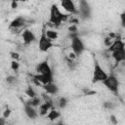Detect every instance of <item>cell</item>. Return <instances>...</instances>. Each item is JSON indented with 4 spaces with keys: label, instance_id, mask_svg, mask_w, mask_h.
Here are the masks:
<instances>
[{
    "label": "cell",
    "instance_id": "4316f807",
    "mask_svg": "<svg viewBox=\"0 0 125 125\" xmlns=\"http://www.w3.org/2000/svg\"><path fill=\"white\" fill-rule=\"evenodd\" d=\"M11 112H12V110L10 109V108H6L4 111H3V117L5 118V119H7L8 117H10V115H11Z\"/></svg>",
    "mask_w": 125,
    "mask_h": 125
},
{
    "label": "cell",
    "instance_id": "30bf717a",
    "mask_svg": "<svg viewBox=\"0 0 125 125\" xmlns=\"http://www.w3.org/2000/svg\"><path fill=\"white\" fill-rule=\"evenodd\" d=\"M36 71L37 73H40V74H46V75H53V72H52V69L49 65V63L45 61V62H42L40 63H38L36 65Z\"/></svg>",
    "mask_w": 125,
    "mask_h": 125
},
{
    "label": "cell",
    "instance_id": "ac0fdd59",
    "mask_svg": "<svg viewBox=\"0 0 125 125\" xmlns=\"http://www.w3.org/2000/svg\"><path fill=\"white\" fill-rule=\"evenodd\" d=\"M25 104H29L31 106H34V107H38L40 105V104H41V99L36 96L34 98H30L29 101L25 102Z\"/></svg>",
    "mask_w": 125,
    "mask_h": 125
},
{
    "label": "cell",
    "instance_id": "277c9868",
    "mask_svg": "<svg viewBox=\"0 0 125 125\" xmlns=\"http://www.w3.org/2000/svg\"><path fill=\"white\" fill-rule=\"evenodd\" d=\"M70 47H71L72 52L76 55V57L80 56L85 50L84 43L79 36H76V37L70 39Z\"/></svg>",
    "mask_w": 125,
    "mask_h": 125
},
{
    "label": "cell",
    "instance_id": "9c48e42d",
    "mask_svg": "<svg viewBox=\"0 0 125 125\" xmlns=\"http://www.w3.org/2000/svg\"><path fill=\"white\" fill-rule=\"evenodd\" d=\"M110 57L114 60L116 63L124 62L125 61V48H121L118 50H115L110 53Z\"/></svg>",
    "mask_w": 125,
    "mask_h": 125
},
{
    "label": "cell",
    "instance_id": "603a6c76",
    "mask_svg": "<svg viewBox=\"0 0 125 125\" xmlns=\"http://www.w3.org/2000/svg\"><path fill=\"white\" fill-rule=\"evenodd\" d=\"M58 106L60 107V108H64L66 105H67V104H68V100L66 99V98H64V97H61L59 100H58Z\"/></svg>",
    "mask_w": 125,
    "mask_h": 125
},
{
    "label": "cell",
    "instance_id": "e0dca14e",
    "mask_svg": "<svg viewBox=\"0 0 125 125\" xmlns=\"http://www.w3.org/2000/svg\"><path fill=\"white\" fill-rule=\"evenodd\" d=\"M45 34L46 36L51 40V41H54V40H57L58 37H59V33L57 30L55 29H45Z\"/></svg>",
    "mask_w": 125,
    "mask_h": 125
},
{
    "label": "cell",
    "instance_id": "3957f363",
    "mask_svg": "<svg viewBox=\"0 0 125 125\" xmlns=\"http://www.w3.org/2000/svg\"><path fill=\"white\" fill-rule=\"evenodd\" d=\"M107 76V73L100 65L99 62H95L94 70H93V82H103Z\"/></svg>",
    "mask_w": 125,
    "mask_h": 125
},
{
    "label": "cell",
    "instance_id": "44dd1931",
    "mask_svg": "<svg viewBox=\"0 0 125 125\" xmlns=\"http://www.w3.org/2000/svg\"><path fill=\"white\" fill-rule=\"evenodd\" d=\"M24 93H25L26 96L29 97V98H34V97L37 96L36 92L34 91V89H33V87H32L31 85H28V86L26 87V89L24 90Z\"/></svg>",
    "mask_w": 125,
    "mask_h": 125
},
{
    "label": "cell",
    "instance_id": "7c38bea8",
    "mask_svg": "<svg viewBox=\"0 0 125 125\" xmlns=\"http://www.w3.org/2000/svg\"><path fill=\"white\" fill-rule=\"evenodd\" d=\"M23 110H24V113L25 115L30 118V119H35L37 116H38V112L36 110V107L34 106H31L27 104H24V106H23Z\"/></svg>",
    "mask_w": 125,
    "mask_h": 125
},
{
    "label": "cell",
    "instance_id": "ba28073f",
    "mask_svg": "<svg viewBox=\"0 0 125 125\" xmlns=\"http://www.w3.org/2000/svg\"><path fill=\"white\" fill-rule=\"evenodd\" d=\"M21 37H22V40H23L24 45H29V44H31L32 42H34L36 40L35 34L31 30H29L28 28H25V29L22 30Z\"/></svg>",
    "mask_w": 125,
    "mask_h": 125
},
{
    "label": "cell",
    "instance_id": "484cf974",
    "mask_svg": "<svg viewBox=\"0 0 125 125\" xmlns=\"http://www.w3.org/2000/svg\"><path fill=\"white\" fill-rule=\"evenodd\" d=\"M68 31H69V32H77V31H78L77 24H70V25L68 26Z\"/></svg>",
    "mask_w": 125,
    "mask_h": 125
},
{
    "label": "cell",
    "instance_id": "cb8c5ba5",
    "mask_svg": "<svg viewBox=\"0 0 125 125\" xmlns=\"http://www.w3.org/2000/svg\"><path fill=\"white\" fill-rule=\"evenodd\" d=\"M113 41H114V39H112L111 37H109L108 35L106 36V37H104V46L105 47H109L112 43H113Z\"/></svg>",
    "mask_w": 125,
    "mask_h": 125
},
{
    "label": "cell",
    "instance_id": "5b68a950",
    "mask_svg": "<svg viewBox=\"0 0 125 125\" xmlns=\"http://www.w3.org/2000/svg\"><path fill=\"white\" fill-rule=\"evenodd\" d=\"M38 47L41 52H47L53 47L52 41L45 34V29H42V32H41V35L38 41Z\"/></svg>",
    "mask_w": 125,
    "mask_h": 125
},
{
    "label": "cell",
    "instance_id": "7402d4cb",
    "mask_svg": "<svg viewBox=\"0 0 125 125\" xmlns=\"http://www.w3.org/2000/svg\"><path fill=\"white\" fill-rule=\"evenodd\" d=\"M103 106H104L105 109H107V110H113V109L117 106V104H116L114 102L107 101V102H104V103L103 104Z\"/></svg>",
    "mask_w": 125,
    "mask_h": 125
},
{
    "label": "cell",
    "instance_id": "83f0119b",
    "mask_svg": "<svg viewBox=\"0 0 125 125\" xmlns=\"http://www.w3.org/2000/svg\"><path fill=\"white\" fill-rule=\"evenodd\" d=\"M10 54H11V57H12L13 60H15V61H19L20 60V54L18 52H11Z\"/></svg>",
    "mask_w": 125,
    "mask_h": 125
},
{
    "label": "cell",
    "instance_id": "2e32d148",
    "mask_svg": "<svg viewBox=\"0 0 125 125\" xmlns=\"http://www.w3.org/2000/svg\"><path fill=\"white\" fill-rule=\"evenodd\" d=\"M60 116H61V113H60V111H58L56 108H51V109L49 110V112L47 113V117H48V119L51 120V121H55V120L58 119Z\"/></svg>",
    "mask_w": 125,
    "mask_h": 125
},
{
    "label": "cell",
    "instance_id": "4fadbf2b",
    "mask_svg": "<svg viewBox=\"0 0 125 125\" xmlns=\"http://www.w3.org/2000/svg\"><path fill=\"white\" fill-rule=\"evenodd\" d=\"M51 108H56L55 105L51 103H48V102H44V103H41L40 105H39V111H38V114L41 115V116H45L47 115V113L49 112V110Z\"/></svg>",
    "mask_w": 125,
    "mask_h": 125
},
{
    "label": "cell",
    "instance_id": "4dcf8cb0",
    "mask_svg": "<svg viewBox=\"0 0 125 125\" xmlns=\"http://www.w3.org/2000/svg\"><path fill=\"white\" fill-rule=\"evenodd\" d=\"M11 6H12V8H13V9H16V8L18 7L17 0H13V1H12V5H11Z\"/></svg>",
    "mask_w": 125,
    "mask_h": 125
},
{
    "label": "cell",
    "instance_id": "52a82bcc",
    "mask_svg": "<svg viewBox=\"0 0 125 125\" xmlns=\"http://www.w3.org/2000/svg\"><path fill=\"white\" fill-rule=\"evenodd\" d=\"M61 5L64 11L69 14H78V10L73 2V0H61Z\"/></svg>",
    "mask_w": 125,
    "mask_h": 125
},
{
    "label": "cell",
    "instance_id": "6da1fadb",
    "mask_svg": "<svg viewBox=\"0 0 125 125\" xmlns=\"http://www.w3.org/2000/svg\"><path fill=\"white\" fill-rule=\"evenodd\" d=\"M71 14L67 15V14H62L59 7L56 5V4H53L51 6V9H50V18H49V21L50 23L53 24V26L57 27V26H60L62 24V22H65V21H68L69 18L71 17L70 16Z\"/></svg>",
    "mask_w": 125,
    "mask_h": 125
},
{
    "label": "cell",
    "instance_id": "d4e9b609",
    "mask_svg": "<svg viewBox=\"0 0 125 125\" xmlns=\"http://www.w3.org/2000/svg\"><path fill=\"white\" fill-rule=\"evenodd\" d=\"M11 68H12L14 71L19 70V68H20V62H19V61L13 60V61L11 62Z\"/></svg>",
    "mask_w": 125,
    "mask_h": 125
},
{
    "label": "cell",
    "instance_id": "9a60e30c",
    "mask_svg": "<svg viewBox=\"0 0 125 125\" xmlns=\"http://www.w3.org/2000/svg\"><path fill=\"white\" fill-rule=\"evenodd\" d=\"M121 48H125V44H124L123 40L122 39H115L113 41V43L107 48V51H109L111 53V52L118 50V49H121Z\"/></svg>",
    "mask_w": 125,
    "mask_h": 125
},
{
    "label": "cell",
    "instance_id": "f1b7e54d",
    "mask_svg": "<svg viewBox=\"0 0 125 125\" xmlns=\"http://www.w3.org/2000/svg\"><path fill=\"white\" fill-rule=\"evenodd\" d=\"M120 18H121V25L124 27L125 26V13H122L121 15H120Z\"/></svg>",
    "mask_w": 125,
    "mask_h": 125
},
{
    "label": "cell",
    "instance_id": "7a4b0ae2",
    "mask_svg": "<svg viewBox=\"0 0 125 125\" xmlns=\"http://www.w3.org/2000/svg\"><path fill=\"white\" fill-rule=\"evenodd\" d=\"M110 92H112L113 94L117 95L118 94V88H119V82L118 79L116 78V76L114 74H107L106 78L102 82Z\"/></svg>",
    "mask_w": 125,
    "mask_h": 125
},
{
    "label": "cell",
    "instance_id": "5bb4252c",
    "mask_svg": "<svg viewBox=\"0 0 125 125\" xmlns=\"http://www.w3.org/2000/svg\"><path fill=\"white\" fill-rule=\"evenodd\" d=\"M33 77H35L40 83L41 85H44V84H47L49 82H52L53 81V75H46V74H40V73H36L34 75H31Z\"/></svg>",
    "mask_w": 125,
    "mask_h": 125
},
{
    "label": "cell",
    "instance_id": "f546056e",
    "mask_svg": "<svg viewBox=\"0 0 125 125\" xmlns=\"http://www.w3.org/2000/svg\"><path fill=\"white\" fill-rule=\"evenodd\" d=\"M109 118H110V120H111V122H112L113 124H117V119L115 118V116H114V115H111Z\"/></svg>",
    "mask_w": 125,
    "mask_h": 125
},
{
    "label": "cell",
    "instance_id": "d6986e66",
    "mask_svg": "<svg viewBox=\"0 0 125 125\" xmlns=\"http://www.w3.org/2000/svg\"><path fill=\"white\" fill-rule=\"evenodd\" d=\"M63 60H64V62H65V63H66V65L68 66V68H69L70 70H73V69L75 68V66H76L75 60H72V59L68 58L67 56H66V57H64V58H63Z\"/></svg>",
    "mask_w": 125,
    "mask_h": 125
},
{
    "label": "cell",
    "instance_id": "8992f818",
    "mask_svg": "<svg viewBox=\"0 0 125 125\" xmlns=\"http://www.w3.org/2000/svg\"><path fill=\"white\" fill-rule=\"evenodd\" d=\"M78 14L83 19H90L91 18V8L86 0H79V10Z\"/></svg>",
    "mask_w": 125,
    "mask_h": 125
},
{
    "label": "cell",
    "instance_id": "8fae6325",
    "mask_svg": "<svg viewBox=\"0 0 125 125\" xmlns=\"http://www.w3.org/2000/svg\"><path fill=\"white\" fill-rule=\"evenodd\" d=\"M42 87L44 88L45 93L49 94L50 96L58 95V93H59V87H58L57 84H55L53 81H52V82H49V83H47V84L42 85Z\"/></svg>",
    "mask_w": 125,
    "mask_h": 125
},
{
    "label": "cell",
    "instance_id": "1f68e13d",
    "mask_svg": "<svg viewBox=\"0 0 125 125\" xmlns=\"http://www.w3.org/2000/svg\"><path fill=\"white\" fill-rule=\"evenodd\" d=\"M5 123H6L5 118H4V117H0V125H4Z\"/></svg>",
    "mask_w": 125,
    "mask_h": 125
},
{
    "label": "cell",
    "instance_id": "ffe728a7",
    "mask_svg": "<svg viewBox=\"0 0 125 125\" xmlns=\"http://www.w3.org/2000/svg\"><path fill=\"white\" fill-rule=\"evenodd\" d=\"M5 81H6V83H7L8 85H11V86L18 85V83H19L18 78H17L16 76H13V75H9V76H7L6 79H5Z\"/></svg>",
    "mask_w": 125,
    "mask_h": 125
},
{
    "label": "cell",
    "instance_id": "d6a6232c",
    "mask_svg": "<svg viewBox=\"0 0 125 125\" xmlns=\"http://www.w3.org/2000/svg\"><path fill=\"white\" fill-rule=\"evenodd\" d=\"M20 1H21V2H25V1H27V0H20Z\"/></svg>",
    "mask_w": 125,
    "mask_h": 125
}]
</instances>
